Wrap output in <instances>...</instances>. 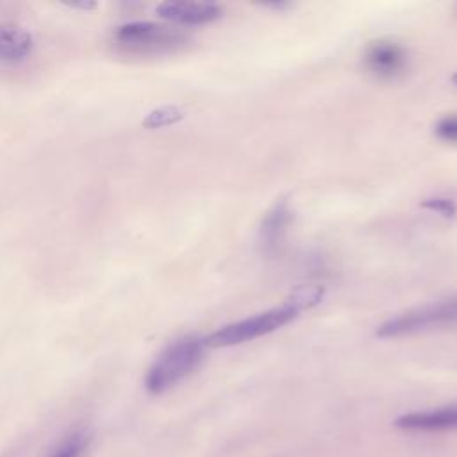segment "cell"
Listing matches in <instances>:
<instances>
[{"mask_svg":"<svg viewBox=\"0 0 457 457\" xmlns=\"http://www.w3.org/2000/svg\"><path fill=\"white\" fill-rule=\"evenodd\" d=\"M421 207L423 209H428L432 212H437L441 216H453L457 212V205L452 198H445V196H432V198H427L421 202Z\"/></svg>","mask_w":457,"mask_h":457,"instance_id":"obj_14","label":"cell"},{"mask_svg":"<svg viewBox=\"0 0 457 457\" xmlns=\"http://www.w3.org/2000/svg\"><path fill=\"white\" fill-rule=\"evenodd\" d=\"M321 298H323V287H320V286H298L291 293L287 303H291L300 312L302 309H309V307L316 305Z\"/></svg>","mask_w":457,"mask_h":457,"instance_id":"obj_12","label":"cell"},{"mask_svg":"<svg viewBox=\"0 0 457 457\" xmlns=\"http://www.w3.org/2000/svg\"><path fill=\"white\" fill-rule=\"evenodd\" d=\"M396 427L403 430H423V432L457 428V405L437 409V411L405 414L396 420Z\"/></svg>","mask_w":457,"mask_h":457,"instance_id":"obj_7","label":"cell"},{"mask_svg":"<svg viewBox=\"0 0 457 457\" xmlns=\"http://www.w3.org/2000/svg\"><path fill=\"white\" fill-rule=\"evenodd\" d=\"M157 14L177 25H205L216 21L223 9L212 2H186L168 0L157 5Z\"/></svg>","mask_w":457,"mask_h":457,"instance_id":"obj_6","label":"cell"},{"mask_svg":"<svg viewBox=\"0 0 457 457\" xmlns=\"http://www.w3.org/2000/svg\"><path fill=\"white\" fill-rule=\"evenodd\" d=\"M204 339L182 337L166 346L150 366L145 377V387L154 393H164L184 377H187L204 357Z\"/></svg>","mask_w":457,"mask_h":457,"instance_id":"obj_1","label":"cell"},{"mask_svg":"<svg viewBox=\"0 0 457 457\" xmlns=\"http://www.w3.org/2000/svg\"><path fill=\"white\" fill-rule=\"evenodd\" d=\"M296 314H298V311L291 303L286 302L280 307H273V309H268L255 316L223 325L221 328L209 334L204 339V345L211 346V348L241 345V343L257 339L261 336H266L270 332H275L277 328H280V327L287 325L291 320H295Z\"/></svg>","mask_w":457,"mask_h":457,"instance_id":"obj_3","label":"cell"},{"mask_svg":"<svg viewBox=\"0 0 457 457\" xmlns=\"http://www.w3.org/2000/svg\"><path fill=\"white\" fill-rule=\"evenodd\" d=\"M405 48L391 39L371 41L364 52V68L377 79H395L407 68Z\"/></svg>","mask_w":457,"mask_h":457,"instance_id":"obj_5","label":"cell"},{"mask_svg":"<svg viewBox=\"0 0 457 457\" xmlns=\"http://www.w3.org/2000/svg\"><path fill=\"white\" fill-rule=\"evenodd\" d=\"M293 220V212L286 202L275 204L264 216L259 230V243L266 253H271L280 245L287 225Z\"/></svg>","mask_w":457,"mask_h":457,"instance_id":"obj_8","label":"cell"},{"mask_svg":"<svg viewBox=\"0 0 457 457\" xmlns=\"http://www.w3.org/2000/svg\"><path fill=\"white\" fill-rule=\"evenodd\" d=\"M89 436L86 432H73L70 434L50 457H82V453L87 450Z\"/></svg>","mask_w":457,"mask_h":457,"instance_id":"obj_11","label":"cell"},{"mask_svg":"<svg viewBox=\"0 0 457 457\" xmlns=\"http://www.w3.org/2000/svg\"><path fill=\"white\" fill-rule=\"evenodd\" d=\"M453 323H457V296L402 312L377 327L375 334L378 337H400Z\"/></svg>","mask_w":457,"mask_h":457,"instance_id":"obj_4","label":"cell"},{"mask_svg":"<svg viewBox=\"0 0 457 457\" xmlns=\"http://www.w3.org/2000/svg\"><path fill=\"white\" fill-rule=\"evenodd\" d=\"M182 118H184V112L177 105H162L146 114V118L143 120V127L145 129H161V127L173 125V123L180 121Z\"/></svg>","mask_w":457,"mask_h":457,"instance_id":"obj_10","label":"cell"},{"mask_svg":"<svg viewBox=\"0 0 457 457\" xmlns=\"http://www.w3.org/2000/svg\"><path fill=\"white\" fill-rule=\"evenodd\" d=\"M452 82H453V84H455V86H457V71H455V73H453V75H452Z\"/></svg>","mask_w":457,"mask_h":457,"instance_id":"obj_15","label":"cell"},{"mask_svg":"<svg viewBox=\"0 0 457 457\" xmlns=\"http://www.w3.org/2000/svg\"><path fill=\"white\" fill-rule=\"evenodd\" d=\"M32 36L14 23H0V59L9 62L23 61L32 50Z\"/></svg>","mask_w":457,"mask_h":457,"instance_id":"obj_9","label":"cell"},{"mask_svg":"<svg viewBox=\"0 0 457 457\" xmlns=\"http://www.w3.org/2000/svg\"><path fill=\"white\" fill-rule=\"evenodd\" d=\"M114 41L130 54H164L186 46L189 34L154 21H130L116 29Z\"/></svg>","mask_w":457,"mask_h":457,"instance_id":"obj_2","label":"cell"},{"mask_svg":"<svg viewBox=\"0 0 457 457\" xmlns=\"http://www.w3.org/2000/svg\"><path fill=\"white\" fill-rule=\"evenodd\" d=\"M434 132L439 139L443 141H448V143H457V112H452V114H446L443 116L436 127H434Z\"/></svg>","mask_w":457,"mask_h":457,"instance_id":"obj_13","label":"cell"}]
</instances>
